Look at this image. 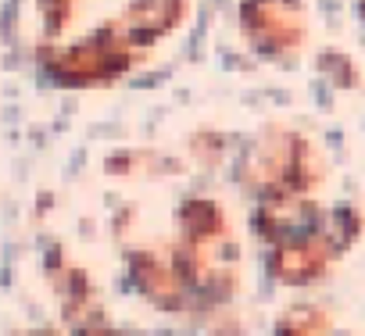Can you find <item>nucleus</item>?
<instances>
[{
  "label": "nucleus",
  "mask_w": 365,
  "mask_h": 336,
  "mask_svg": "<svg viewBox=\"0 0 365 336\" xmlns=\"http://www.w3.org/2000/svg\"><path fill=\"white\" fill-rule=\"evenodd\" d=\"M125 268H129L136 293L150 308L168 311V315H182V311L197 308L190 279H187V272H182L175 254H165L158 247H136V251L125 254Z\"/></svg>",
  "instance_id": "7ed1b4c3"
},
{
  "label": "nucleus",
  "mask_w": 365,
  "mask_h": 336,
  "mask_svg": "<svg viewBox=\"0 0 365 336\" xmlns=\"http://www.w3.org/2000/svg\"><path fill=\"white\" fill-rule=\"evenodd\" d=\"M187 11H190V0H129L104 26L118 40H125L129 47L147 54V47H154L158 40H165L168 33H175L182 26Z\"/></svg>",
  "instance_id": "39448f33"
},
{
  "label": "nucleus",
  "mask_w": 365,
  "mask_h": 336,
  "mask_svg": "<svg viewBox=\"0 0 365 336\" xmlns=\"http://www.w3.org/2000/svg\"><path fill=\"white\" fill-rule=\"evenodd\" d=\"M322 332H326V315L308 304H297L276 318V336H322Z\"/></svg>",
  "instance_id": "1a4fd4ad"
},
{
  "label": "nucleus",
  "mask_w": 365,
  "mask_h": 336,
  "mask_svg": "<svg viewBox=\"0 0 365 336\" xmlns=\"http://www.w3.org/2000/svg\"><path fill=\"white\" fill-rule=\"evenodd\" d=\"M108 176H182L187 172V161L158 154V150H118L104 161Z\"/></svg>",
  "instance_id": "6e6552de"
},
{
  "label": "nucleus",
  "mask_w": 365,
  "mask_h": 336,
  "mask_svg": "<svg viewBox=\"0 0 365 336\" xmlns=\"http://www.w3.org/2000/svg\"><path fill=\"white\" fill-rule=\"evenodd\" d=\"M240 33L262 58L294 54L304 40L301 0H240Z\"/></svg>",
  "instance_id": "20e7f679"
},
{
  "label": "nucleus",
  "mask_w": 365,
  "mask_h": 336,
  "mask_svg": "<svg viewBox=\"0 0 365 336\" xmlns=\"http://www.w3.org/2000/svg\"><path fill=\"white\" fill-rule=\"evenodd\" d=\"M312 204L297 201V194L290 197H265L262 208H255L251 215V229L265 240V243H283V240H294V236H312L319 219Z\"/></svg>",
  "instance_id": "0eeeda50"
},
{
  "label": "nucleus",
  "mask_w": 365,
  "mask_h": 336,
  "mask_svg": "<svg viewBox=\"0 0 365 336\" xmlns=\"http://www.w3.org/2000/svg\"><path fill=\"white\" fill-rule=\"evenodd\" d=\"M233 176L244 190L262 197H301L319 179V154L308 147L304 136L272 125L237 157Z\"/></svg>",
  "instance_id": "f03ea898"
},
{
  "label": "nucleus",
  "mask_w": 365,
  "mask_h": 336,
  "mask_svg": "<svg viewBox=\"0 0 365 336\" xmlns=\"http://www.w3.org/2000/svg\"><path fill=\"white\" fill-rule=\"evenodd\" d=\"M36 61L47 83L58 90H104V86L122 83L143 61V51L129 47L108 26H101L86 40H76L65 47L47 40L36 51Z\"/></svg>",
  "instance_id": "f257e3e1"
},
{
  "label": "nucleus",
  "mask_w": 365,
  "mask_h": 336,
  "mask_svg": "<svg viewBox=\"0 0 365 336\" xmlns=\"http://www.w3.org/2000/svg\"><path fill=\"white\" fill-rule=\"evenodd\" d=\"M22 336H58L54 329H36V332H22Z\"/></svg>",
  "instance_id": "9b49d317"
},
{
  "label": "nucleus",
  "mask_w": 365,
  "mask_h": 336,
  "mask_svg": "<svg viewBox=\"0 0 365 336\" xmlns=\"http://www.w3.org/2000/svg\"><path fill=\"white\" fill-rule=\"evenodd\" d=\"M190 147H194L197 154H205V164H219L222 154H226V140H222L219 132H201V136L190 140Z\"/></svg>",
  "instance_id": "9d476101"
},
{
  "label": "nucleus",
  "mask_w": 365,
  "mask_h": 336,
  "mask_svg": "<svg viewBox=\"0 0 365 336\" xmlns=\"http://www.w3.org/2000/svg\"><path fill=\"white\" fill-rule=\"evenodd\" d=\"M326 261H329V247H326V240H315V233L272 243V251H269V272L283 286H308V283H315L322 275Z\"/></svg>",
  "instance_id": "423d86ee"
}]
</instances>
